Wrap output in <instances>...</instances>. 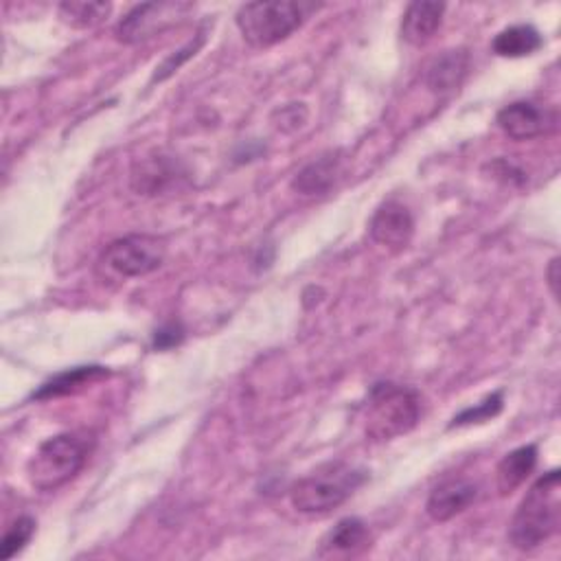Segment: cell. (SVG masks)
Instances as JSON below:
<instances>
[{
  "mask_svg": "<svg viewBox=\"0 0 561 561\" xmlns=\"http://www.w3.org/2000/svg\"><path fill=\"white\" fill-rule=\"evenodd\" d=\"M537 466V445H522L518 450L509 452L496 468V487L500 496L513 494Z\"/></svg>",
  "mask_w": 561,
  "mask_h": 561,
  "instance_id": "obj_14",
  "label": "cell"
},
{
  "mask_svg": "<svg viewBox=\"0 0 561 561\" xmlns=\"http://www.w3.org/2000/svg\"><path fill=\"white\" fill-rule=\"evenodd\" d=\"M94 438L88 432H64L44 441L27 463L29 483L40 492H53L73 481L86 466Z\"/></svg>",
  "mask_w": 561,
  "mask_h": 561,
  "instance_id": "obj_2",
  "label": "cell"
},
{
  "mask_svg": "<svg viewBox=\"0 0 561 561\" xmlns=\"http://www.w3.org/2000/svg\"><path fill=\"white\" fill-rule=\"evenodd\" d=\"M105 375H107V371L103 367H77V369L64 371V373L55 375L53 380H49L38 393H34V399H53V397L71 395L97 380H103Z\"/></svg>",
  "mask_w": 561,
  "mask_h": 561,
  "instance_id": "obj_18",
  "label": "cell"
},
{
  "mask_svg": "<svg viewBox=\"0 0 561 561\" xmlns=\"http://www.w3.org/2000/svg\"><path fill=\"white\" fill-rule=\"evenodd\" d=\"M371 544V531L360 518H345L324 537L322 554H358Z\"/></svg>",
  "mask_w": 561,
  "mask_h": 561,
  "instance_id": "obj_16",
  "label": "cell"
},
{
  "mask_svg": "<svg viewBox=\"0 0 561 561\" xmlns=\"http://www.w3.org/2000/svg\"><path fill=\"white\" fill-rule=\"evenodd\" d=\"M445 14L443 3H430V0H417L410 3L401 16V38L412 47L428 44L434 34L441 29Z\"/></svg>",
  "mask_w": 561,
  "mask_h": 561,
  "instance_id": "obj_11",
  "label": "cell"
},
{
  "mask_svg": "<svg viewBox=\"0 0 561 561\" xmlns=\"http://www.w3.org/2000/svg\"><path fill=\"white\" fill-rule=\"evenodd\" d=\"M479 500V485L468 479H447L436 485L425 502V511L434 522H447L468 511Z\"/></svg>",
  "mask_w": 561,
  "mask_h": 561,
  "instance_id": "obj_10",
  "label": "cell"
},
{
  "mask_svg": "<svg viewBox=\"0 0 561 561\" xmlns=\"http://www.w3.org/2000/svg\"><path fill=\"white\" fill-rule=\"evenodd\" d=\"M165 242L154 235H128L115 240L99 257V266L105 275L117 279L145 277L158 270L165 262Z\"/></svg>",
  "mask_w": 561,
  "mask_h": 561,
  "instance_id": "obj_6",
  "label": "cell"
},
{
  "mask_svg": "<svg viewBox=\"0 0 561 561\" xmlns=\"http://www.w3.org/2000/svg\"><path fill=\"white\" fill-rule=\"evenodd\" d=\"M36 533V520L29 515H21L5 533L3 541H0V559L10 561L12 557H16L34 537Z\"/></svg>",
  "mask_w": 561,
  "mask_h": 561,
  "instance_id": "obj_20",
  "label": "cell"
},
{
  "mask_svg": "<svg viewBox=\"0 0 561 561\" xmlns=\"http://www.w3.org/2000/svg\"><path fill=\"white\" fill-rule=\"evenodd\" d=\"M180 178L178 165L165 156H154L139 163L132 171V189L141 195L165 193Z\"/></svg>",
  "mask_w": 561,
  "mask_h": 561,
  "instance_id": "obj_13",
  "label": "cell"
},
{
  "mask_svg": "<svg viewBox=\"0 0 561 561\" xmlns=\"http://www.w3.org/2000/svg\"><path fill=\"white\" fill-rule=\"evenodd\" d=\"M557 122L559 117L554 107L533 101H513L505 105L496 117L498 128L513 141H531L550 135L557 128Z\"/></svg>",
  "mask_w": 561,
  "mask_h": 561,
  "instance_id": "obj_8",
  "label": "cell"
},
{
  "mask_svg": "<svg viewBox=\"0 0 561 561\" xmlns=\"http://www.w3.org/2000/svg\"><path fill=\"white\" fill-rule=\"evenodd\" d=\"M367 481V472L347 463H327L305 479H301L292 492L290 502L296 511L307 515H322L345 505L356 489Z\"/></svg>",
  "mask_w": 561,
  "mask_h": 561,
  "instance_id": "obj_3",
  "label": "cell"
},
{
  "mask_svg": "<svg viewBox=\"0 0 561 561\" xmlns=\"http://www.w3.org/2000/svg\"><path fill=\"white\" fill-rule=\"evenodd\" d=\"M421 419V397L399 384H378L367 408V436L384 443L410 432Z\"/></svg>",
  "mask_w": 561,
  "mask_h": 561,
  "instance_id": "obj_4",
  "label": "cell"
},
{
  "mask_svg": "<svg viewBox=\"0 0 561 561\" xmlns=\"http://www.w3.org/2000/svg\"><path fill=\"white\" fill-rule=\"evenodd\" d=\"M559 259H552L550 262V268H548V285H550V292H552V296H557L559 294V290H557V285H559Z\"/></svg>",
  "mask_w": 561,
  "mask_h": 561,
  "instance_id": "obj_23",
  "label": "cell"
},
{
  "mask_svg": "<svg viewBox=\"0 0 561 561\" xmlns=\"http://www.w3.org/2000/svg\"><path fill=\"white\" fill-rule=\"evenodd\" d=\"M182 339H184L182 327L176 324V322H169V324H165V327H161V329L156 331V335H154V347H156V349H171V347L180 345Z\"/></svg>",
  "mask_w": 561,
  "mask_h": 561,
  "instance_id": "obj_22",
  "label": "cell"
},
{
  "mask_svg": "<svg viewBox=\"0 0 561 561\" xmlns=\"http://www.w3.org/2000/svg\"><path fill=\"white\" fill-rule=\"evenodd\" d=\"M311 5L285 3V0H272V3H248L242 5L235 23L242 38L255 49H268L288 40L307 18Z\"/></svg>",
  "mask_w": 561,
  "mask_h": 561,
  "instance_id": "obj_5",
  "label": "cell"
},
{
  "mask_svg": "<svg viewBox=\"0 0 561 561\" xmlns=\"http://www.w3.org/2000/svg\"><path fill=\"white\" fill-rule=\"evenodd\" d=\"M544 44L539 31L531 25H515L505 31H500L494 38V53L500 58H526L539 51Z\"/></svg>",
  "mask_w": 561,
  "mask_h": 561,
  "instance_id": "obj_17",
  "label": "cell"
},
{
  "mask_svg": "<svg viewBox=\"0 0 561 561\" xmlns=\"http://www.w3.org/2000/svg\"><path fill=\"white\" fill-rule=\"evenodd\" d=\"M470 71V53L466 49L445 51L434 58L425 73V84L432 92H452L457 90Z\"/></svg>",
  "mask_w": 561,
  "mask_h": 561,
  "instance_id": "obj_12",
  "label": "cell"
},
{
  "mask_svg": "<svg viewBox=\"0 0 561 561\" xmlns=\"http://www.w3.org/2000/svg\"><path fill=\"white\" fill-rule=\"evenodd\" d=\"M369 233L380 246L393 251L406 248L415 235V219L410 208L397 200L384 202L369 224Z\"/></svg>",
  "mask_w": 561,
  "mask_h": 561,
  "instance_id": "obj_9",
  "label": "cell"
},
{
  "mask_svg": "<svg viewBox=\"0 0 561 561\" xmlns=\"http://www.w3.org/2000/svg\"><path fill=\"white\" fill-rule=\"evenodd\" d=\"M193 5L189 3H145L135 8L117 25V40L124 44H139L152 38L156 31L171 27L178 18H184Z\"/></svg>",
  "mask_w": 561,
  "mask_h": 561,
  "instance_id": "obj_7",
  "label": "cell"
},
{
  "mask_svg": "<svg viewBox=\"0 0 561 561\" xmlns=\"http://www.w3.org/2000/svg\"><path fill=\"white\" fill-rule=\"evenodd\" d=\"M561 524V474L552 470L537 479L520 502L509 539L518 550H533L550 539Z\"/></svg>",
  "mask_w": 561,
  "mask_h": 561,
  "instance_id": "obj_1",
  "label": "cell"
},
{
  "mask_svg": "<svg viewBox=\"0 0 561 561\" xmlns=\"http://www.w3.org/2000/svg\"><path fill=\"white\" fill-rule=\"evenodd\" d=\"M339 176H341V156L324 154L296 174V178L292 180V189L298 191L301 195H322L335 184V178Z\"/></svg>",
  "mask_w": 561,
  "mask_h": 561,
  "instance_id": "obj_15",
  "label": "cell"
},
{
  "mask_svg": "<svg viewBox=\"0 0 561 561\" xmlns=\"http://www.w3.org/2000/svg\"><path fill=\"white\" fill-rule=\"evenodd\" d=\"M500 410H502V393H494V395H489L483 404H479L476 408H468V410H463L461 415H457V417L452 419V425H450V428L489 421V419H494Z\"/></svg>",
  "mask_w": 561,
  "mask_h": 561,
  "instance_id": "obj_21",
  "label": "cell"
},
{
  "mask_svg": "<svg viewBox=\"0 0 561 561\" xmlns=\"http://www.w3.org/2000/svg\"><path fill=\"white\" fill-rule=\"evenodd\" d=\"M58 10H60V18L66 25L77 27V29H90L110 16L112 5L110 3H73L71 0V3H62Z\"/></svg>",
  "mask_w": 561,
  "mask_h": 561,
  "instance_id": "obj_19",
  "label": "cell"
}]
</instances>
